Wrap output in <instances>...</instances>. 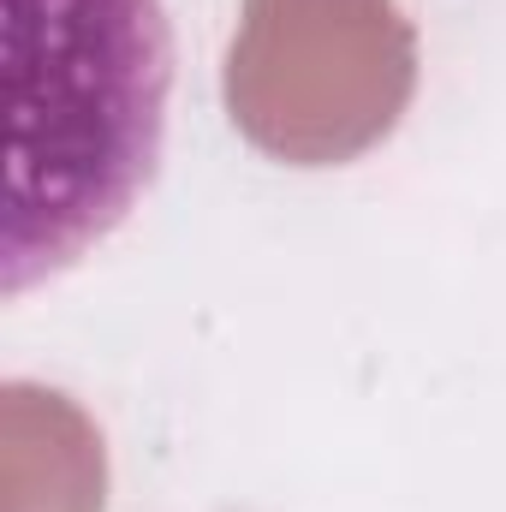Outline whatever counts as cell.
I'll use <instances>...</instances> for the list:
<instances>
[{
  "label": "cell",
  "mask_w": 506,
  "mask_h": 512,
  "mask_svg": "<svg viewBox=\"0 0 506 512\" xmlns=\"http://www.w3.org/2000/svg\"><path fill=\"white\" fill-rule=\"evenodd\" d=\"M173 96L161 0H6V298L90 256L149 191Z\"/></svg>",
  "instance_id": "6da1fadb"
}]
</instances>
